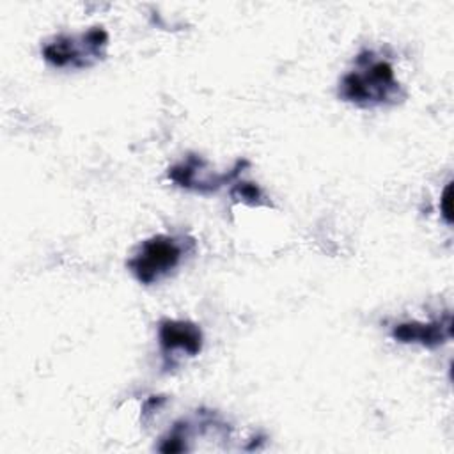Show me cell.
Wrapping results in <instances>:
<instances>
[{
	"instance_id": "obj_1",
	"label": "cell",
	"mask_w": 454,
	"mask_h": 454,
	"mask_svg": "<svg viewBox=\"0 0 454 454\" xmlns=\"http://www.w3.org/2000/svg\"><path fill=\"white\" fill-rule=\"evenodd\" d=\"M339 98L362 108L395 105L404 98L394 66L371 50L355 59V67L339 82Z\"/></svg>"
},
{
	"instance_id": "obj_7",
	"label": "cell",
	"mask_w": 454,
	"mask_h": 454,
	"mask_svg": "<svg viewBox=\"0 0 454 454\" xmlns=\"http://www.w3.org/2000/svg\"><path fill=\"white\" fill-rule=\"evenodd\" d=\"M232 197H238L239 200H247L250 204H257L261 199V190L252 183H238L232 190Z\"/></svg>"
},
{
	"instance_id": "obj_4",
	"label": "cell",
	"mask_w": 454,
	"mask_h": 454,
	"mask_svg": "<svg viewBox=\"0 0 454 454\" xmlns=\"http://www.w3.org/2000/svg\"><path fill=\"white\" fill-rule=\"evenodd\" d=\"M158 340L163 360L167 365H174L177 356H195L202 349V330L184 319H161L158 325Z\"/></svg>"
},
{
	"instance_id": "obj_8",
	"label": "cell",
	"mask_w": 454,
	"mask_h": 454,
	"mask_svg": "<svg viewBox=\"0 0 454 454\" xmlns=\"http://www.w3.org/2000/svg\"><path fill=\"white\" fill-rule=\"evenodd\" d=\"M450 195H452V186H450V183L445 186V190H443V195H442V199H440V204H442V215H443V218H445V222L447 223H450L452 222V215H450Z\"/></svg>"
},
{
	"instance_id": "obj_5",
	"label": "cell",
	"mask_w": 454,
	"mask_h": 454,
	"mask_svg": "<svg viewBox=\"0 0 454 454\" xmlns=\"http://www.w3.org/2000/svg\"><path fill=\"white\" fill-rule=\"evenodd\" d=\"M206 161L200 156L190 154L184 161L174 165L168 168V179L174 181L177 186L186 188V190H195V192H215L218 188H222L223 184L234 181L239 172L243 170V167L247 165L245 160H238L234 168L223 174H206L204 168Z\"/></svg>"
},
{
	"instance_id": "obj_6",
	"label": "cell",
	"mask_w": 454,
	"mask_h": 454,
	"mask_svg": "<svg viewBox=\"0 0 454 454\" xmlns=\"http://www.w3.org/2000/svg\"><path fill=\"white\" fill-rule=\"evenodd\" d=\"M452 337V316L433 321H404L392 328V339L403 344H419L424 348H438Z\"/></svg>"
},
{
	"instance_id": "obj_2",
	"label": "cell",
	"mask_w": 454,
	"mask_h": 454,
	"mask_svg": "<svg viewBox=\"0 0 454 454\" xmlns=\"http://www.w3.org/2000/svg\"><path fill=\"white\" fill-rule=\"evenodd\" d=\"M184 254V239L168 234H154L140 243L126 266L140 284L151 286L170 275L172 270L179 266Z\"/></svg>"
},
{
	"instance_id": "obj_3",
	"label": "cell",
	"mask_w": 454,
	"mask_h": 454,
	"mask_svg": "<svg viewBox=\"0 0 454 454\" xmlns=\"http://www.w3.org/2000/svg\"><path fill=\"white\" fill-rule=\"evenodd\" d=\"M106 46L108 32L103 27H92L78 35H55L43 44L41 51L55 67H89L105 57Z\"/></svg>"
}]
</instances>
